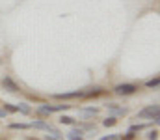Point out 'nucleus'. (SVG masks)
Here are the masks:
<instances>
[{
	"mask_svg": "<svg viewBox=\"0 0 160 140\" xmlns=\"http://www.w3.org/2000/svg\"><path fill=\"white\" fill-rule=\"evenodd\" d=\"M145 86H147V88H158V77H155V79L147 80V82H145Z\"/></svg>",
	"mask_w": 160,
	"mask_h": 140,
	"instance_id": "nucleus-12",
	"label": "nucleus"
},
{
	"mask_svg": "<svg viewBox=\"0 0 160 140\" xmlns=\"http://www.w3.org/2000/svg\"><path fill=\"white\" fill-rule=\"evenodd\" d=\"M116 123H118V120H116L114 116H110V118H106V120L102 122V125H104V127H114Z\"/></svg>",
	"mask_w": 160,
	"mask_h": 140,
	"instance_id": "nucleus-10",
	"label": "nucleus"
},
{
	"mask_svg": "<svg viewBox=\"0 0 160 140\" xmlns=\"http://www.w3.org/2000/svg\"><path fill=\"white\" fill-rule=\"evenodd\" d=\"M17 110H21L22 114H30V106H28V105H24V103L17 105Z\"/></svg>",
	"mask_w": 160,
	"mask_h": 140,
	"instance_id": "nucleus-14",
	"label": "nucleus"
},
{
	"mask_svg": "<svg viewBox=\"0 0 160 140\" xmlns=\"http://www.w3.org/2000/svg\"><path fill=\"white\" fill-rule=\"evenodd\" d=\"M4 110L6 112H19L17 110V105H9V103H4Z\"/></svg>",
	"mask_w": 160,
	"mask_h": 140,
	"instance_id": "nucleus-13",
	"label": "nucleus"
},
{
	"mask_svg": "<svg viewBox=\"0 0 160 140\" xmlns=\"http://www.w3.org/2000/svg\"><path fill=\"white\" fill-rule=\"evenodd\" d=\"M106 108H108V110H112L114 114H119V116L127 114V108H123V106H118L116 103H108V105H106Z\"/></svg>",
	"mask_w": 160,
	"mask_h": 140,
	"instance_id": "nucleus-6",
	"label": "nucleus"
},
{
	"mask_svg": "<svg viewBox=\"0 0 160 140\" xmlns=\"http://www.w3.org/2000/svg\"><path fill=\"white\" fill-rule=\"evenodd\" d=\"M6 116V110H0V118H4Z\"/></svg>",
	"mask_w": 160,
	"mask_h": 140,
	"instance_id": "nucleus-21",
	"label": "nucleus"
},
{
	"mask_svg": "<svg viewBox=\"0 0 160 140\" xmlns=\"http://www.w3.org/2000/svg\"><path fill=\"white\" fill-rule=\"evenodd\" d=\"M67 138L69 140H82V131L80 129H73L71 133H67Z\"/></svg>",
	"mask_w": 160,
	"mask_h": 140,
	"instance_id": "nucleus-8",
	"label": "nucleus"
},
{
	"mask_svg": "<svg viewBox=\"0 0 160 140\" xmlns=\"http://www.w3.org/2000/svg\"><path fill=\"white\" fill-rule=\"evenodd\" d=\"M99 140H118V135H108V137H102Z\"/></svg>",
	"mask_w": 160,
	"mask_h": 140,
	"instance_id": "nucleus-20",
	"label": "nucleus"
},
{
	"mask_svg": "<svg viewBox=\"0 0 160 140\" xmlns=\"http://www.w3.org/2000/svg\"><path fill=\"white\" fill-rule=\"evenodd\" d=\"M104 90L102 88H99V86H95V88H89V90H86V92L82 93V97H99V95H102Z\"/></svg>",
	"mask_w": 160,
	"mask_h": 140,
	"instance_id": "nucleus-5",
	"label": "nucleus"
},
{
	"mask_svg": "<svg viewBox=\"0 0 160 140\" xmlns=\"http://www.w3.org/2000/svg\"><path fill=\"white\" fill-rule=\"evenodd\" d=\"M143 127H145L143 123H138V125H132V127H130V133H136V131H142Z\"/></svg>",
	"mask_w": 160,
	"mask_h": 140,
	"instance_id": "nucleus-17",
	"label": "nucleus"
},
{
	"mask_svg": "<svg viewBox=\"0 0 160 140\" xmlns=\"http://www.w3.org/2000/svg\"><path fill=\"white\" fill-rule=\"evenodd\" d=\"M30 127H34V129H47V127H48V123H45V122L38 120V122H32V123H30Z\"/></svg>",
	"mask_w": 160,
	"mask_h": 140,
	"instance_id": "nucleus-9",
	"label": "nucleus"
},
{
	"mask_svg": "<svg viewBox=\"0 0 160 140\" xmlns=\"http://www.w3.org/2000/svg\"><path fill=\"white\" fill-rule=\"evenodd\" d=\"M69 108V105H54V106H50V105H41L39 110L41 114H52V112H62V110H67Z\"/></svg>",
	"mask_w": 160,
	"mask_h": 140,
	"instance_id": "nucleus-3",
	"label": "nucleus"
},
{
	"mask_svg": "<svg viewBox=\"0 0 160 140\" xmlns=\"http://www.w3.org/2000/svg\"><path fill=\"white\" fill-rule=\"evenodd\" d=\"M60 123H65V125H75V118H69V116H62V118H60Z\"/></svg>",
	"mask_w": 160,
	"mask_h": 140,
	"instance_id": "nucleus-11",
	"label": "nucleus"
},
{
	"mask_svg": "<svg viewBox=\"0 0 160 140\" xmlns=\"http://www.w3.org/2000/svg\"><path fill=\"white\" fill-rule=\"evenodd\" d=\"M158 105H149V106H145V108H142L140 112H138V118L140 120H153V122H158Z\"/></svg>",
	"mask_w": 160,
	"mask_h": 140,
	"instance_id": "nucleus-1",
	"label": "nucleus"
},
{
	"mask_svg": "<svg viewBox=\"0 0 160 140\" xmlns=\"http://www.w3.org/2000/svg\"><path fill=\"white\" fill-rule=\"evenodd\" d=\"M97 112H99V108H86V110H84L86 116H95Z\"/></svg>",
	"mask_w": 160,
	"mask_h": 140,
	"instance_id": "nucleus-16",
	"label": "nucleus"
},
{
	"mask_svg": "<svg viewBox=\"0 0 160 140\" xmlns=\"http://www.w3.org/2000/svg\"><path fill=\"white\" fill-rule=\"evenodd\" d=\"M2 86H4L8 92H13V93L19 92V86H17V84H15V82L9 79V77H4V79H2Z\"/></svg>",
	"mask_w": 160,
	"mask_h": 140,
	"instance_id": "nucleus-4",
	"label": "nucleus"
},
{
	"mask_svg": "<svg viewBox=\"0 0 160 140\" xmlns=\"http://www.w3.org/2000/svg\"><path fill=\"white\" fill-rule=\"evenodd\" d=\"M123 140H136V135H134V133H130V131H128V133H127V135H125V137H123Z\"/></svg>",
	"mask_w": 160,
	"mask_h": 140,
	"instance_id": "nucleus-18",
	"label": "nucleus"
},
{
	"mask_svg": "<svg viewBox=\"0 0 160 140\" xmlns=\"http://www.w3.org/2000/svg\"><path fill=\"white\" fill-rule=\"evenodd\" d=\"M158 138V131H151L149 133V140H157Z\"/></svg>",
	"mask_w": 160,
	"mask_h": 140,
	"instance_id": "nucleus-19",
	"label": "nucleus"
},
{
	"mask_svg": "<svg viewBox=\"0 0 160 140\" xmlns=\"http://www.w3.org/2000/svg\"><path fill=\"white\" fill-rule=\"evenodd\" d=\"M30 127V123H11L9 125V129H28Z\"/></svg>",
	"mask_w": 160,
	"mask_h": 140,
	"instance_id": "nucleus-15",
	"label": "nucleus"
},
{
	"mask_svg": "<svg viewBox=\"0 0 160 140\" xmlns=\"http://www.w3.org/2000/svg\"><path fill=\"white\" fill-rule=\"evenodd\" d=\"M114 92L118 93V95H132V93L138 92V86H136V84H130V82H127V84H118V86L114 88Z\"/></svg>",
	"mask_w": 160,
	"mask_h": 140,
	"instance_id": "nucleus-2",
	"label": "nucleus"
},
{
	"mask_svg": "<svg viewBox=\"0 0 160 140\" xmlns=\"http://www.w3.org/2000/svg\"><path fill=\"white\" fill-rule=\"evenodd\" d=\"M84 92H69V93H58V99H75V97H82Z\"/></svg>",
	"mask_w": 160,
	"mask_h": 140,
	"instance_id": "nucleus-7",
	"label": "nucleus"
}]
</instances>
